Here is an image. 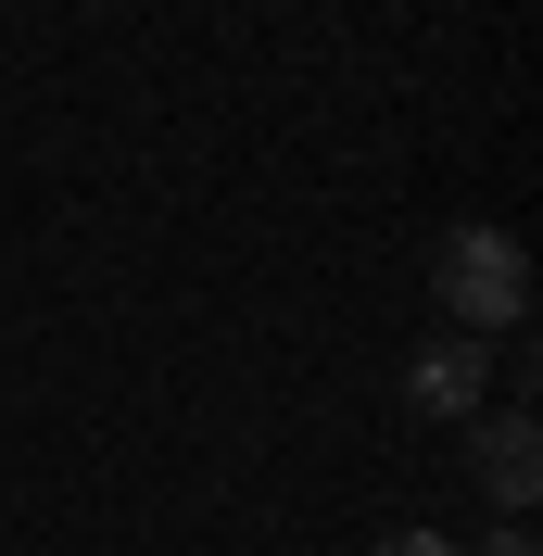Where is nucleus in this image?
<instances>
[{
	"instance_id": "f257e3e1",
	"label": "nucleus",
	"mask_w": 543,
	"mask_h": 556,
	"mask_svg": "<svg viewBox=\"0 0 543 556\" xmlns=\"http://www.w3.org/2000/svg\"><path fill=\"white\" fill-rule=\"evenodd\" d=\"M430 291H442V316H455L468 342H493V329H518V316H531V253H518L506 228H442Z\"/></svg>"
},
{
	"instance_id": "f03ea898",
	"label": "nucleus",
	"mask_w": 543,
	"mask_h": 556,
	"mask_svg": "<svg viewBox=\"0 0 543 556\" xmlns=\"http://www.w3.org/2000/svg\"><path fill=\"white\" fill-rule=\"evenodd\" d=\"M468 468H480V493H493V506H531L543 493V430L531 417H468Z\"/></svg>"
},
{
	"instance_id": "7ed1b4c3",
	"label": "nucleus",
	"mask_w": 543,
	"mask_h": 556,
	"mask_svg": "<svg viewBox=\"0 0 543 556\" xmlns=\"http://www.w3.org/2000/svg\"><path fill=\"white\" fill-rule=\"evenodd\" d=\"M480 367H493V342L455 329V342H430V354L405 367V405H417V417H480Z\"/></svg>"
},
{
	"instance_id": "20e7f679",
	"label": "nucleus",
	"mask_w": 543,
	"mask_h": 556,
	"mask_svg": "<svg viewBox=\"0 0 543 556\" xmlns=\"http://www.w3.org/2000/svg\"><path fill=\"white\" fill-rule=\"evenodd\" d=\"M367 556H468V544H442V531H392V544H367Z\"/></svg>"
},
{
	"instance_id": "39448f33",
	"label": "nucleus",
	"mask_w": 543,
	"mask_h": 556,
	"mask_svg": "<svg viewBox=\"0 0 543 556\" xmlns=\"http://www.w3.org/2000/svg\"><path fill=\"white\" fill-rule=\"evenodd\" d=\"M480 556H531V531H493V544H480Z\"/></svg>"
}]
</instances>
